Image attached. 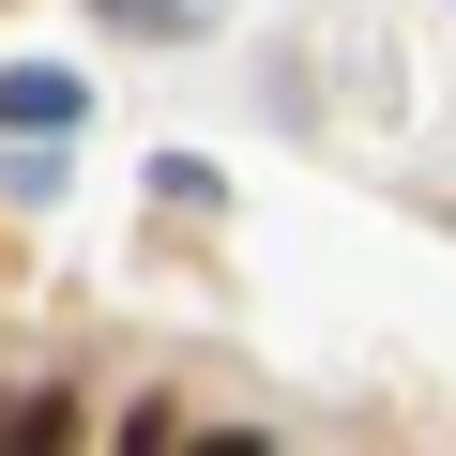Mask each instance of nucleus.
<instances>
[{
  "label": "nucleus",
  "mask_w": 456,
  "mask_h": 456,
  "mask_svg": "<svg viewBox=\"0 0 456 456\" xmlns=\"http://www.w3.org/2000/svg\"><path fill=\"white\" fill-rule=\"evenodd\" d=\"M77 122V77L61 61H16V77H0V137H61Z\"/></svg>",
  "instance_id": "f257e3e1"
},
{
  "label": "nucleus",
  "mask_w": 456,
  "mask_h": 456,
  "mask_svg": "<svg viewBox=\"0 0 456 456\" xmlns=\"http://www.w3.org/2000/svg\"><path fill=\"white\" fill-rule=\"evenodd\" d=\"M0 456H77V395H16L0 411Z\"/></svg>",
  "instance_id": "f03ea898"
},
{
  "label": "nucleus",
  "mask_w": 456,
  "mask_h": 456,
  "mask_svg": "<svg viewBox=\"0 0 456 456\" xmlns=\"http://www.w3.org/2000/svg\"><path fill=\"white\" fill-rule=\"evenodd\" d=\"M107 16H122V31H198L213 0H107Z\"/></svg>",
  "instance_id": "7ed1b4c3"
},
{
  "label": "nucleus",
  "mask_w": 456,
  "mask_h": 456,
  "mask_svg": "<svg viewBox=\"0 0 456 456\" xmlns=\"http://www.w3.org/2000/svg\"><path fill=\"white\" fill-rule=\"evenodd\" d=\"M198 456H259V441H244V426H228V441H198Z\"/></svg>",
  "instance_id": "20e7f679"
}]
</instances>
